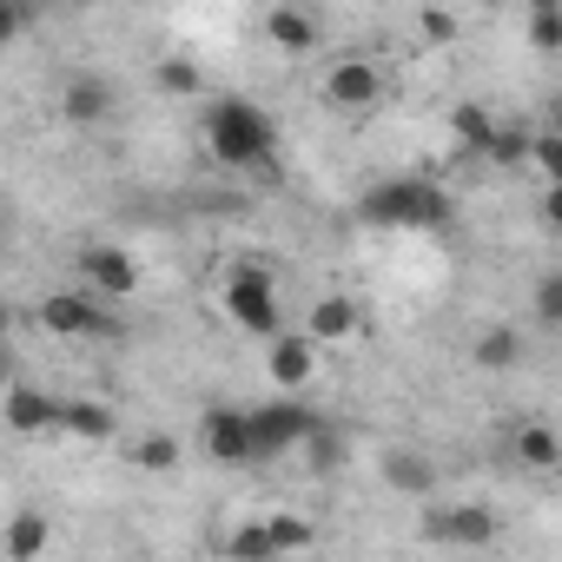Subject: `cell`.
Here are the masks:
<instances>
[{
  "instance_id": "1",
  "label": "cell",
  "mask_w": 562,
  "mask_h": 562,
  "mask_svg": "<svg viewBox=\"0 0 562 562\" xmlns=\"http://www.w3.org/2000/svg\"><path fill=\"white\" fill-rule=\"evenodd\" d=\"M205 146H212L218 166L251 172V166H271L278 126H271L251 100H212V106H205Z\"/></svg>"
},
{
  "instance_id": "2",
  "label": "cell",
  "mask_w": 562,
  "mask_h": 562,
  "mask_svg": "<svg viewBox=\"0 0 562 562\" xmlns=\"http://www.w3.org/2000/svg\"><path fill=\"white\" fill-rule=\"evenodd\" d=\"M371 225H391V232H437V225H450V192L443 186H430V179H384V186H371L364 192V205H358Z\"/></svg>"
},
{
  "instance_id": "3",
  "label": "cell",
  "mask_w": 562,
  "mask_h": 562,
  "mask_svg": "<svg viewBox=\"0 0 562 562\" xmlns=\"http://www.w3.org/2000/svg\"><path fill=\"white\" fill-rule=\"evenodd\" d=\"M225 318L251 338H278L285 312H278V285H271V265L265 258H238L232 285H225Z\"/></svg>"
},
{
  "instance_id": "4",
  "label": "cell",
  "mask_w": 562,
  "mask_h": 562,
  "mask_svg": "<svg viewBox=\"0 0 562 562\" xmlns=\"http://www.w3.org/2000/svg\"><path fill=\"white\" fill-rule=\"evenodd\" d=\"M312 430H318V411H305L299 397L258 404L251 411V463H271V457H285L292 443H312Z\"/></svg>"
},
{
  "instance_id": "5",
  "label": "cell",
  "mask_w": 562,
  "mask_h": 562,
  "mask_svg": "<svg viewBox=\"0 0 562 562\" xmlns=\"http://www.w3.org/2000/svg\"><path fill=\"white\" fill-rule=\"evenodd\" d=\"M424 542L483 549V542H496V509H490V503H450V509H424Z\"/></svg>"
},
{
  "instance_id": "6",
  "label": "cell",
  "mask_w": 562,
  "mask_h": 562,
  "mask_svg": "<svg viewBox=\"0 0 562 562\" xmlns=\"http://www.w3.org/2000/svg\"><path fill=\"white\" fill-rule=\"evenodd\" d=\"M199 443L212 463H251V411H232V404H212L199 417Z\"/></svg>"
},
{
  "instance_id": "7",
  "label": "cell",
  "mask_w": 562,
  "mask_h": 562,
  "mask_svg": "<svg viewBox=\"0 0 562 562\" xmlns=\"http://www.w3.org/2000/svg\"><path fill=\"white\" fill-rule=\"evenodd\" d=\"M325 100L345 106V113H378V106H384V74H378L371 60H338V67L325 74Z\"/></svg>"
},
{
  "instance_id": "8",
  "label": "cell",
  "mask_w": 562,
  "mask_h": 562,
  "mask_svg": "<svg viewBox=\"0 0 562 562\" xmlns=\"http://www.w3.org/2000/svg\"><path fill=\"white\" fill-rule=\"evenodd\" d=\"M113 106H120V87H113L106 74H74V80L60 87V113H67L74 126H100V120H113Z\"/></svg>"
},
{
  "instance_id": "9",
  "label": "cell",
  "mask_w": 562,
  "mask_h": 562,
  "mask_svg": "<svg viewBox=\"0 0 562 562\" xmlns=\"http://www.w3.org/2000/svg\"><path fill=\"white\" fill-rule=\"evenodd\" d=\"M8 430L14 437H41V430H67V404L34 391V384H14L8 391Z\"/></svg>"
},
{
  "instance_id": "10",
  "label": "cell",
  "mask_w": 562,
  "mask_h": 562,
  "mask_svg": "<svg viewBox=\"0 0 562 562\" xmlns=\"http://www.w3.org/2000/svg\"><path fill=\"white\" fill-rule=\"evenodd\" d=\"M80 271L93 278L106 299H133V292H139V265H133L120 245H87V251H80Z\"/></svg>"
},
{
  "instance_id": "11",
  "label": "cell",
  "mask_w": 562,
  "mask_h": 562,
  "mask_svg": "<svg viewBox=\"0 0 562 562\" xmlns=\"http://www.w3.org/2000/svg\"><path fill=\"white\" fill-rule=\"evenodd\" d=\"M41 325H47L54 338H93V331H106V312H100L93 299H80V292H54V299L41 305Z\"/></svg>"
},
{
  "instance_id": "12",
  "label": "cell",
  "mask_w": 562,
  "mask_h": 562,
  "mask_svg": "<svg viewBox=\"0 0 562 562\" xmlns=\"http://www.w3.org/2000/svg\"><path fill=\"white\" fill-rule=\"evenodd\" d=\"M271 378L278 391H299L318 378V345L312 338H271Z\"/></svg>"
},
{
  "instance_id": "13",
  "label": "cell",
  "mask_w": 562,
  "mask_h": 562,
  "mask_svg": "<svg viewBox=\"0 0 562 562\" xmlns=\"http://www.w3.org/2000/svg\"><path fill=\"white\" fill-rule=\"evenodd\" d=\"M384 483L397 490V496H430L437 490V463L424 457V450H384Z\"/></svg>"
},
{
  "instance_id": "14",
  "label": "cell",
  "mask_w": 562,
  "mask_h": 562,
  "mask_svg": "<svg viewBox=\"0 0 562 562\" xmlns=\"http://www.w3.org/2000/svg\"><path fill=\"white\" fill-rule=\"evenodd\" d=\"M265 34L285 47V54H312L325 27H318V14H305V8H271V14H265Z\"/></svg>"
},
{
  "instance_id": "15",
  "label": "cell",
  "mask_w": 562,
  "mask_h": 562,
  "mask_svg": "<svg viewBox=\"0 0 562 562\" xmlns=\"http://www.w3.org/2000/svg\"><path fill=\"white\" fill-rule=\"evenodd\" d=\"M470 358H476V371H516L522 364V331L516 325H490V331H476Z\"/></svg>"
},
{
  "instance_id": "16",
  "label": "cell",
  "mask_w": 562,
  "mask_h": 562,
  "mask_svg": "<svg viewBox=\"0 0 562 562\" xmlns=\"http://www.w3.org/2000/svg\"><path fill=\"white\" fill-rule=\"evenodd\" d=\"M450 133H457V153H463V159H490V146H496L490 106H457V113H450Z\"/></svg>"
},
{
  "instance_id": "17",
  "label": "cell",
  "mask_w": 562,
  "mask_h": 562,
  "mask_svg": "<svg viewBox=\"0 0 562 562\" xmlns=\"http://www.w3.org/2000/svg\"><path fill=\"white\" fill-rule=\"evenodd\" d=\"M351 331H358V305H351V299H318L312 318H305V338H312V345H338V338H351Z\"/></svg>"
},
{
  "instance_id": "18",
  "label": "cell",
  "mask_w": 562,
  "mask_h": 562,
  "mask_svg": "<svg viewBox=\"0 0 562 562\" xmlns=\"http://www.w3.org/2000/svg\"><path fill=\"white\" fill-rule=\"evenodd\" d=\"M225 562H278V542H271V522H238L225 536Z\"/></svg>"
},
{
  "instance_id": "19",
  "label": "cell",
  "mask_w": 562,
  "mask_h": 562,
  "mask_svg": "<svg viewBox=\"0 0 562 562\" xmlns=\"http://www.w3.org/2000/svg\"><path fill=\"white\" fill-rule=\"evenodd\" d=\"M47 536H54L47 516H41V509H21L14 529H8V555H14V562H41V555H47Z\"/></svg>"
},
{
  "instance_id": "20",
  "label": "cell",
  "mask_w": 562,
  "mask_h": 562,
  "mask_svg": "<svg viewBox=\"0 0 562 562\" xmlns=\"http://www.w3.org/2000/svg\"><path fill=\"white\" fill-rule=\"evenodd\" d=\"M516 457H522L529 470H562V443H555L549 424H522V430H516Z\"/></svg>"
},
{
  "instance_id": "21",
  "label": "cell",
  "mask_w": 562,
  "mask_h": 562,
  "mask_svg": "<svg viewBox=\"0 0 562 562\" xmlns=\"http://www.w3.org/2000/svg\"><path fill=\"white\" fill-rule=\"evenodd\" d=\"M67 430L87 437V443H106V437L120 430V417H113V404H93V397H87V404H67Z\"/></svg>"
},
{
  "instance_id": "22",
  "label": "cell",
  "mask_w": 562,
  "mask_h": 562,
  "mask_svg": "<svg viewBox=\"0 0 562 562\" xmlns=\"http://www.w3.org/2000/svg\"><path fill=\"white\" fill-rule=\"evenodd\" d=\"M529 47L536 54H562V8H549V0L529 8Z\"/></svg>"
},
{
  "instance_id": "23",
  "label": "cell",
  "mask_w": 562,
  "mask_h": 562,
  "mask_svg": "<svg viewBox=\"0 0 562 562\" xmlns=\"http://www.w3.org/2000/svg\"><path fill=\"white\" fill-rule=\"evenodd\" d=\"M529 153H536V133H529V126H496L490 166H529Z\"/></svg>"
},
{
  "instance_id": "24",
  "label": "cell",
  "mask_w": 562,
  "mask_h": 562,
  "mask_svg": "<svg viewBox=\"0 0 562 562\" xmlns=\"http://www.w3.org/2000/svg\"><path fill=\"white\" fill-rule=\"evenodd\" d=\"M265 522H271V542H278V555H299V549H312V522H305V516L278 509V516H265Z\"/></svg>"
},
{
  "instance_id": "25",
  "label": "cell",
  "mask_w": 562,
  "mask_h": 562,
  "mask_svg": "<svg viewBox=\"0 0 562 562\" xmlns=\"http://www.w3.org/2000/svg\"><path fill=\"white\" fill-rule=\"evenodd\" d=\"M529 312H536L542 331H562V271H549L542 285H536V305H529Z\"/></svg>"
},
{
  "instance_id": "26",
  "label": "cell",
  "mask_w": 562,
  "mask_h": 562,
  "mask_svg": "<svg viewBox=\"0 0 562 562\" xmlns=\"http://www.w3.org/2000/svg\"><path fill=\"white\" fill-rule=\"evenodd\" d=\"M305 450H312V463H318V470H338V463H345V437H338V424H331V417H318V430H312V443H305Z\"/></svg>"
},
{
  "instance_id": "27",
  "label": "cell",
  "mask_w": 562,
  "mask_h": 562,
  "mask_svg": "<svg viewBox=\"0 0 562 562\" xmlns=\"http://www.w3.org/2000/svg\"><path fill=\"white\" fill-rule=\"evenodd\" d=\"M153 80H159V93H179V100H186V93H199V87H205V80H199V67H192V60H159V74H153Z\"/></svg>"
},
{
  "instance_id": "28",
  "label": "cell",
  "mask_w": 562,
  "mask_h": 562,
  "mask_svg": "<svg viewBox=\"0 0 562 562\" xmlns=\"http://www.w3.org/2000/svg\"><path fill=\"white\" fill-rule=\"evenodd\" d=\"M133 463H146V470H172V463H179V443H172V437H139V443H133Z\"/></svg>"
},
{
  "instance_id": "29",
  "label": "cell",
  "mask_w": 562,
  "mask_h": 562,
  "mask_svg": "<svg viewBox=\"0 0 562 562\" xmlns=\"http://www.w3.org/2000/svg\"><path fill=\"white\" fill-rule=\"evenodd\" d=\"M529 166H542V172H549V186H562V133H555V126H549V133H536Z\"/></svg>"
},
{
  "instance_id": "30",
  "label": "cell",
  "mask_w": 562,
  "mask_h": 562,
  "mask_svg": "<svg viewBox=\"0 0 562 562\" xmlns=\"http://www.w3.org/2000/svg\"><path fill=\"white\" fill-rule=\"evenodd\" d=\"M417 27H424L430 41H450V34H457V14H443V8H430V14H424Z\"/></svg>"
},
{
  "instance_id": "31",
  "label": "cell",
  "mask_w": 562,
  "mask_h": 562,
  "mask_svg": "<svg viewBox=\"0 0 562 562\" xmlns=\"http://www.w3.org/2000/svg\"><path fill=\"white\" fill-rule=\"evenodd\" d=\"M536 212H542V225H549V232H562V186H549Z\"/></svg>"
},
{
  "instance_id": "32",
  "label": "cell",
  "mask_w": 562,
  "mask_h": 562,
  "mask_svg": "<svg viewBox=\"0 0 562 562\" xmlns=\"http://www.w3.org/2000/svg\"><path fill=\"white\" fill-rule=\"evenodd\" d=\"M555 133H562V100H555Z\"/></svg>"
}]
</instances>
